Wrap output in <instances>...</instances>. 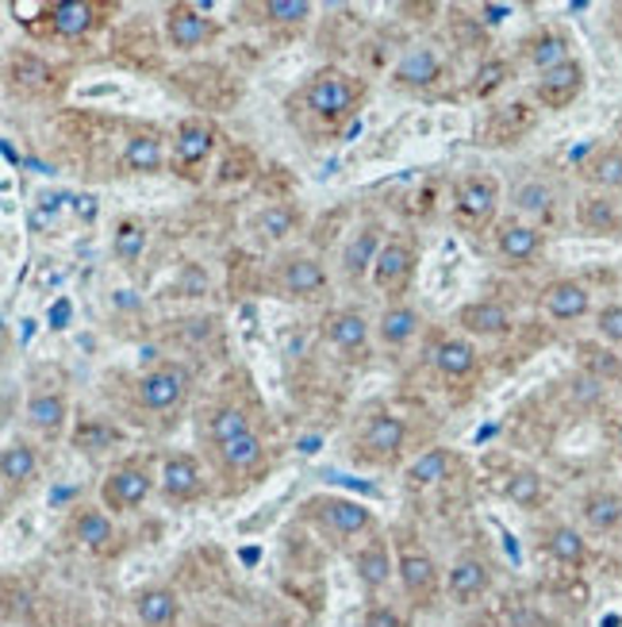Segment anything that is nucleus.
<instances>
[{"instance_id":"obj_45","label":"nucleus","mask_w":622,"mask_h":627,"mask_svg":"<svg viewBox=\"0 0 622 627\" xmlns=\"http://www.w3.org/2000/svg\"><path fill=\"white\" fill-rule=\"evenodd\" d=\"M361 627H408V624H403L397 605H373L365 613V620H361Z\"/></svg>"},{"instance_id":"obj_28","label":"nucleus","mask_w":622,"mask_h":627,"mask_svg":"<svg viewBox=\"0 0 622 627\" xmlns=\"http://www.w3.org/2000/svg\"><path fill=\"white\" fill-rule=\"evenodd\" d=\"M453 470H458V455H453V450H445V447H431L408 466V481L419 485V489H427V485L450 481Z\"/></svg>"},{"instance_id":"obj_37","label":"nucleus","mask_w":622,"mask_h":627,"mask_svg":"<svg viewBox=\"0 0 622 627\" xmlns=\"http://www.w3.org/2000/svg\"><path fill=\"white\" fill-rule=\"evenodd\" d=\"M526 58L534 62L538 73L558 70L561 62H569V43H565V36H558V31H542V36L526 43Z\"/></svg>"},{"instance_id":"obj_38","label":"nucleus","mask_w":622,"mask_h":627,"mask_svg":"<svg viewBox=\"0 0 622 627\" xmlns=\"http://www.w3.org/2000/svg\"><path fill=\"white\" fill-rule=\"evenodd\" d=\"M542 492H545L542 474H534V470H515V474H508V481H503V497L519 508H534L538 500H542Z\"/></svg>"},{"instance_id":"obj_42","label":"nucleus","mask_w":622,"mask_h":627,"mask_svg":"<svg viewBox=\"0 0 622 627\" xmlns=\"http://www.w3.org/2000/svg\"><path fill=\"white\" fill-rule=\"evenodd\" d=\"M592 178L608 189H619L622 186V150H603V155L592 162Z\"/></svg>"},{"instance_id":"obj_34","label":"nucleus","mask_w":622,"mask_h":627,"mask_svg":"<svg viewBox=\"0 0 622 627\" xmlns=\"http://www.w3.org/2000/svg\"><path fill=\"white\" fill-rule=\"evenodd\" d=\"M254 431V424H250V412L239 405H220L212 416H208V439L215 442V447H223V442L239 439V435Z\"/></svg>"},{"instance_id":"obj_9","label":"nucleus","mask_w":622,"mask_h":627,"mask_svg":"<svg viewBox=\"0 0 622 627\" xmlns=\"http://www.w3.org/2000/svg\"><path fill=\"white\" fill-rule=\"evenodd\" d=\"M165 39H170L173 50L192 54V50H200L215 39V23L208 20L197 4H173L170 12H165Z\"/></svg>"},{"instance_id":"obj_47","label":"nucleus","mask_w":622,"mask_h":627,"mask_svg":"<svg viewBox=\"0 0 622 627\" xmlns=\"http://www.w3.org/2000/svg\"><path fill=\"white\" fill-rule=\"evenodd\" d=\"M619 450H622V428H619Z\"/></svg>"},{"instance_id":"obj_46","label":"nucleus","mask_w":622,"mask_h":627,"mask_svg":"<svg viewBox=\"0 0 622 627\" xmlns=\"http://www.w3.org/2000/svg\"><path fill=\"white\" fill-rule=\"evenodd\" d=\"M204 289H208V273L200 270V266H184V281H181L184 297H200Z\"/></svg>"},{"instance_id":"obj_29","label":"nucleus","mask_w":622,"mask_h":627,"mask_svg":"<svg viewBox=\"0 0 622 627\" xmlns=\"http://www.w3.org/2000/svg\"><path fill=\"white\" fill-rule=\"evenodd\" d=\"M92 23H97V8L86 4V0H58V4L50 8V28L62 39L89 36Z\"/></svg>"},{"instance_id":"obj_20","label":"nucleus","mask_w":622,"mask_h":627,"mask_svg":"<svg viewBox=\"0 0 622 627\" xmlns=\"http://www.w3.org/2000/svg\"><path fill=\"white\" fill-rule=\"evenodd\" d=\"M212 147H215V131L204 120H184L178 136H173V162L181 170H197V166H204L212 158Z\"/></svg>"},{"instance_id":"obj_24","label":"nucleus","mask_w":622,"mask_h":627,"mask_svg":"<svg viewBox=\"0 0 622 627\" xmlns=\"http://www.w3.org/2000/svg\"><path fill=\"white\" fill-rule=\"evenodd\" d=\"M431 362H434V370H439L442 378L461 381V378H469V374L476 370V347L469 339H461V336L439 339V342H434V350H431Z\"/></svg>"},{"instance_id":"obj_14","label":"nucleus","mask_w":622,"mask_h":627,"mask_svg":"<svg viewBox=\"0 0 622 627\" xmlns=\"http://www.w3.org/2000/svg\"><path fill=\"white\" fill-rule=\"evenodd\" d=\"M439 78H442V54L427 43L403 50L397 70H392V81L400 89H431Z\"/></svg>"},{"instance_id":"obj_26","label":"nucleus","mask_w":622,"mask_h":627,"mask_svg":"<svg viewBox=\"0 0 622 627\" xmlns=\"http://www.w3.org/2000/svg\"><path fill=\"white\" fill-rule=\"evenodd\" d=\"M419 324H423L419 308L389 305L381 312V320H377V339H381L384 347H408V342L419 336Z\"/></svg>"},{"instance_id":"obj_15","label":"nucleus","mask_w":622,"mask_h":627,"mask_svg":"<svg viewBox=\"0 0 622 627\" xmlns=\"http://www.w3.org/2000/svg\"><path fill=\"white\" fill-rule=\"evenodd\" d=\"M131 608L142 627H173L181 616V597L170 585H147V589L134 593Z\"/></svg>"},{"instance_id":"obj_13","label":"nucleus","mask_w":622,"mask_h":627,"mask_svg":"<svg viewBox=\"0 0 622 627\" xmlns=\"http://www.w3.org/2000/svg\"><path fill=\"white\" fill-rule=\"evenodd\" d=\"M453 205H458L461 220L484 223L492 220L495 205H500V186H495V178H489V173H469V178H461Z\"/></svg>"},{"instance_id":"obj_32","label":"nucleus","mask_w":622,"mask_h":627,"mask_svg":"<svg viewBox=\"0 0 622 627\" xmlns=\"http://www.w3.org/2000/svg\"><path fill=\"white\" fill-rule=\"evenodd\" d=\"M165 166V150L158 136H134L123 147V170L128 173H162Z\"/></svg>"},{"instance_id":"obj_7","label":"nucleus","mask_w":622,"mask_h":627,"mask_svg":"<svg viewBox=\"0 0 622 627\" xmlns=\"http://www.w3.org/2000/svg\"><path fill=\"white\" fill-rule=\"evenodd\" d=\"M158 492L170 505H192L204 492V470L192 455H165L158 470Z\"/></svg>"},{"instance_id":"obj_17","label":"nucleus","mask_w":622,"mask_h":627,"mask_svg":"<svg viewBox=\"0 0 622 627\" xmlns=\"http://www.w3.org/2000/svg\"><path fill=\"white\" fill-rule=\"evenodd\" d=\"M458 324L465 336L492 339V336H508L515 320H511V308L500 305V300H473V305H465L458 312Z\"/></svg>"},{"instance_id":"obj_40","label":"nucleus","mask_w":622,"mask_h":627,"mask_svg":"<svg viewBox=\"0 0 622 627\" xmlns=\"http://www.w3.org/2000/svg\"><path fill=\"white\" fill-rule=\"evenodd\" d=\"M550 205H553V189L542 186V181H526V186L515 189V208H519V212L542 216V212H550Z\"/></svg>"},{"instance_id":"obj_39","label":"nucleus","mask_w":622,"mask_h":627,"mask_svg":"<svg viewBox=\"0 0 622 627\" xmlns=\"http://www.w3.org/2000/svg\"><path fill=\"white\" fill-rule=\"evenodd\" d=\"M508 78H511V66L503 62V58H489V62H481V70L473 73V86H469V93L484 100V97H492Z\"/></svg>"},{"instance_id":"obj_48","label":"nucleus","mask_w":622,"mask_h":627,"mask_svg":"<svg viewBox=\"0 0 622 627\" xmlns=\"http://www.w3.org/2000/svg\"><path fill=\"white\" fill-rule=\"evenodd\" d=\"M619 570H622V555H619Z\"/></svg>"},{"instance_id":"obj_27","label":"nucleus","mask_w":622,"mask_h":627,"mask_svg":"<svg viewBox=\"0 0 622 627\" xmlns=\"http://www.w3.org/2000/svg\"><path fill=\"white\" fill-rule=\"evenodd\" d=\"M592 297L580 281H553L550 289L542 292V308L553 316V320H580L588 312Z\"/></svg>"},{"instance_id":"obj_11","label":"nucleus","mask_w":622,"mask_h":627,"mask_svg":"<svg viewBox=\"0 0 622 627\" xmlns=\"http://www.w3.org/2000/svg\"><path fill=\"white\" fill-rule=\"evenodd\" d=\"M415 262H419V255L411 242L389 239L381 247V255H377V266L369 278H373V286L381 292H400L411 281V273H415Z\"/></svg>"},{"instance_id":"obj_6","label":"nucleus","mask_w":622,"mask_h":627,"mask_svg":"<svg viewBox=\"0 0 622 627\" xmlns=\"http://www.w3.org/2000/svg\"><path fill=\"white\" fill-rule=\"evenodd\" d=\"M192 389V374L181 362H162L139 378V405L147 412H178Z\"/></svg>"},{"instance_id":"obj_1","label":"nucleus","mask_w":622,"mask_h":627,"mask_svg":"<svg viewBox=\"0 0 622 627\" xmlns=\"http://www.w3.org/2000/svg\"><path fill=\"white\" fill-rule=\"evenodd\" d=\"M304 516L315 524L323 535L334 539H358V535L373 531V512L361 500L339 497V492H319V497L304 500Z\"/></svg>"},{"instance_id":"obj_8","label":"nucleus","mask_w":622,"mask_h":627,"mask_svg":"<svg viewBox=\"0 0 622 627\" xmlns=\"http://www.w3.org/2000/svg\"><path fill=\"white\" fill-rule=\"evenodd\" d=\"M408 442V424L392 412L369 416V424L358 435V455L369 458V462H392V458L403 450Z\"/></svg>"},{"instance_id":"obj_35","label":"nucleus","mask_w":622,"mask_h":627,"mask_svg":"<svg viewBox=\"0 0 622 627\" xmlns=\"http://www.w3.org/2000/svg\"><path fill=\"white\" fill-rule=\"evenodd\" d=\"M584 524L592 531H611L622 524V497L619 492H588L584 497Z\"/></svg>"},{"instance_id":"obj_30","label":"nucleus","mask_w":622,"mask_h":627,"mask_svg":"<svg viewBox=\"0 0 622 627\" xmlns=\"http://www.w3.org/2000/svg\"><path fill=\"white\" fill-rule=\"evenodd\" d=\"M542 547L550 550V558H553V563H561V566H584V558H588L584 535H580L576 528H569V524H558V528L545 531Z\"/></svg>"},{"instance_id":"obj_21","label":"nucleus","mask_w":622,"mask_h":627,"mask_svg":"<svg viewBox=\"0 0 622 627\" xmlns=\"http://www.w3.org/2000/svg\"><path fill=\"white\" fill-rule=\"evenodd\" d=\"M70 535L73 539L81 543L86 550H108L116 543V520H112V512H104V508H78L73 512V520H70Z\"/></svg>"},{"instance_id":"obj_43","label":"nucleus","mask_w":622,"mask_h":627,"mask_svg":"<svg viewBox=\"0 0 622 627\" xmlns=\"http://www.w3.org/2000/svg\"><path fill=\"white\" fill-rule=\"evenodd\" d=\"M584 223L592 231H615L619 228V216H615V208H611V200H588Z\"/></svg>"},{"instance_id":"obj_44","label":"nucleus","mask_w":622,"mask_h":627,"mask_svg":"<svg viewBox=\"0 0 622 627\" xmlns=\"http://www.w3.org/2000/svg\"><path fill=\"white\" fill-rule=\"evenodd\" d=\"M595 328L608 342H622V305H608L600 316H595Z\"/></svg>"},{"instance_id":"obj_2","label":"nucleus","mask_w":622,"mask_h":627,"mask_svg":"<svg viewBox=\"0 0 622 627\" xmlns=\"http://www.w3.org/2000/svg\"><path fill=\"white\" fill-rule=\"evenodd\" d=\"M397 578L415 608L434 605V597H439V563H434L423 543L408 539V535L397 539Z\"/></svg>"},{"instance_id":"obj_49","label":"nucleus","mask_w":622,"mask_h":627,"mask_svg":"<svg viewBox=\"0 0 622 627\" xmlns=\"http://www.w3.org/2000/svg\"><path fill=\"white\" fill-rule=\"evenodd\" d=\"M262 627H277V624H262Z\"/></svg>"},{"instance_id":"obj_18","label":"nucleus","mask_w":622,"mask_h":627,"mask_svg":"<svg viewBox=\"0 0 622 627\" xmlns=\"http://www.w3.org/2000/svg\"><path fill=\"white\" fill-rule=\"evenodd\" d=\"M66 420H70V405H66V397L58 389L31 392L28 405H23V424L39 435H58L66 428Z\"/></svg>"},{"instance_id":"obj_16","label":"nucleus","mask_w":622,"mask_h":627,"mask_svg":"<svg viewBox=\"0 0 622 627\" xmlns=\"http://www.w3.org/2000/svg\"><path fill=\"white\" fill-rule=\"evenodd\" d=\"M354 574L365 593H381L384 585L397 578V558H392V547L384 539H369L365 547L354 555Z\"/></svg>"},{"instance_id":"obj_31","label":"nucleus","mask_w":622,"mask_h":627,"mask_svg":"<svg viewBox=\"0 0 622 627\" xmlns=\"http://www.w3.org/2000/svg\"><path fill=\"white\" fill-rule=\"evenodd\" d=\"M215 455H220V462L231 474H242V470H254V466L262 462L265 442H262V435H258V431H247V435H239V439L215 447Z\"/></svg>"},{"instance_id":"obj_25","label":"nucleus","mask_w":622,"mask_h":627,"mask_svg":"<svg viewBox=\"0 0 622 627\" xmlns=\"http://www.w3.org/2000/svg\"><path fill=\"white\" fill-rule=\"evenodd\" d=\"M580 86H584V66H580L576 58H569L558 70H545L542 78H538V97L550 108H561L580 93Z\"/></svg>"},{"instance_id":"obj_4","label":"nucleus","mask_w":622,"mask_h":627,"mask_svg":"<svg viewBox=\"0 0 622 627\" xmlns=\"http://www.w3.org/2000/svg\"><path fill=\"white\" fill-rule=\"evenodd\" d=\"M331 286V273L315 255H284L273 266V289L284 300H319Z\"/></svg>"},{"instance_id":"obj_10","label":"nucleus","mask_w":622,"mask_h":627,"mask_svg":"<svg viewBox=\"0 0 622 627\" xmlns=\"http://www.w3.org/2000/svg\"><path fill=\"white\" fill-rule=\"evenodd\" d=\"M384 242H389V239L381 236V223H361L354 236L347 239V247H342V255H339L342 278H347V281H361L365 273H373L377 255H381Z\"/></svg>"},{"instance_id":"obj_41","label":"nucleus","mask_w":622,"mask_h":627,"mask_svg":"<svg viewBox=\"0 0 622 627\" xmlns=\"http://www.w3.org/2000/svg\"><path fill=\"white\" fill-rule=\"evenodd\" d=\"M262 12L273 23H304L311 16V4L308 0H265Z\"/></svg>"},{"instance_id":"obj_19","label":"nucleus","mask_w":622,"mask_h":627,"mask_svg":"<svg viewBox=\"0 0 622 627\" xmlns=\"http://www.w3.org/2000/svg\"><path fill=\"white\" fill-rule=\"evenodd\" d=\"M323 336L334 350H342L347 358H354L369 347V320L358 312V308H342V312L327 316Z\"/></svg>"},{"instance_id":"obj_12","label":"nucleus","mask_w":622,"mask_h":627,"mask_svg":"<svg viewBox=\"0 0 622 627\" xmlns=\"http://www.w3.org/2000/svg\"><path fill=\"white\" fill-rule=\"evenodd\" d=\"M492 585V570L481 555H461L458 563L450 566V578H445V593L453 597V605L469 608L489 593Z\"/></svg>"},{"instance_id":"obj_23","label":"nucleus","mask_w":622,"mask_h":627,"mask_svg":"<svg viewBox=\"0 0 622 627\" xmlns=\"http://www.w3.org/2000/svg\"><path fill=\"white\" fill-rule=\"evenodd\" d=\"M495 250H500L503 262L526 266V262H534L538 250H542V231L531 228V223H503V228L495 231Z\"/></svg>"},{"instance_id":"obj_33","label":"nucleus","mask_w":622,"mask_h":627,"mask_svg":"<svg viewBox=\"0 0 622 627\" xmlns=\"http://www.w3.org/2000/svg\"><path fill=\"white\" fill-rule=\"evenodd\" d=\"M150 247V231L142 220H134V216H123L120 223H116V236H112V255L120 258L123 266H134L142 255H147Z\"/></svg>"},{"instance_id":"obj_36","label":"nucleus","mask_w":622,"mask_h":627,"mask_svg":"<svg viewBox=\"0 0 622 627\" xmlns=\"http://www.w3.org/2000/svg\"><path fill=\"white\" fill-rule=\"evenodd\" d=\"M297 223H300V216H297V208H289V205H269L254 216V231L262 242L289 239L292 231H297Z\"/></svg>"},{"instance_id":"obj_22","label":"nucleus","mask_w":622,"mask_h":627,"mask_svg":"<svg viewBox=\"0 0 622 627\" xmlns=\"http://www.w3.org/2000/svg\"><path fill=\"white\" fill-rule=\"evenodd\" d=\"M0 478L8 489H28L39 478V450L28 439H12L0 450Z\"/></svg>"},{"instance_id":"obj_5","label":"nucleus","mask_w":622,"mask_h":627,"mask_svg":"<svg viewBox=\"0 0 622 627\" xmlns=\"http://www.w3.org/2000/svg\"><path fill=\"white\" fill-rule=\"evenodd\" d=\"M154 485H158V478L147 470V462H123L100 481V508H112V516L134 512V508L147 505Z\"/></svg>"},{"instance_id":"obj_3","label":"nucleus","mask_w":622,"mask_h":627,"mask_svg":"<svg viewBox=\"0 0 622 627\" xmlns=\"http://www.w3.org/2000/svg\"><path fill=\"white\" fill-rule=\"evenodd\" d=\"M358 100H361V86H354V78L342 70L315 73L304 89V108L315 116V120H327V123L347 120V116L358 108Z\"/></svg>"}]
</instances>
